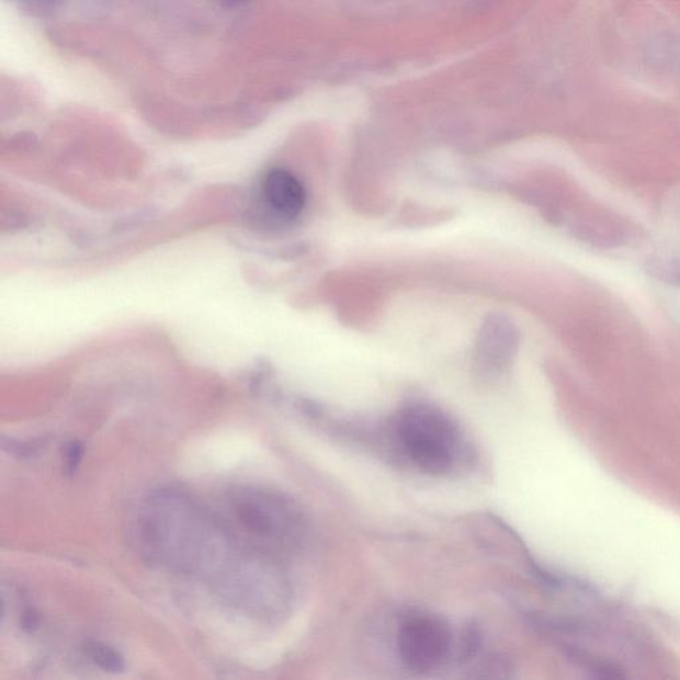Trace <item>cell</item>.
Instances as JSON below:
<instances>
[{
	"mask_svg": "<svg viewBox=\"0 0 680 680\" xmlns=\"http://www.w3.org/2000/svg\"><path fill=\"white\" fill-rule=\"evenodd\" d=\"M395 433L406 456L423 474H451L462 450V433L442 411L430 406L408 407L396 420Z\"/></svg>",
	"mask_w": 680,
	"mask_h": 680,
	"instance_id": "6da1fadb",
	"label": "cell"
},
{
	"mask_svg": "<svg viewBox=\"0 0 680 680\" xmlns=\"http://www.w3.org/2000/svg\"><path fill=\"white\" fill-rule=\"evenodd\" d=\"M451 648V628L438 616L409 615L399 627V657L408 669L418 672L438 669L449 659Z\"/></svg>",
	"mask_w": 680,
	"mask_h": 680,
	"instance_id": "7a4b0ae2",
	"label": "cell"
},
{
	"mask_svg": "<svg viewBox=\"0 0 680 680\" xmlns=\"http://www.w3.org/2000/svg\"><path fill=\"white\" fill-rule=\"evenodd\" d=\"M235 513L245 529L261 537L292 533L298 526V514L286 502L276 499L249 497L236 503Z\"/></svg>",
	"mask_w": 680,
	"mask_h": 680,
	"instance_id": "3957f363",
	"label": "cell"
},
{
	"mask_svg": "<svg viewBox=\"0 0 680 680\" xmlns=\"http://www.w3.org/2000/svg\"><path fill=\"white\" fill-rule=\"evenodd\" d=\"M261 192L269 209L281 218H297L305 209V186L286 169L276 168L264 174Z\"/></svg>",
	"mask_w": 680,
	"mask_h": 680,
	"instance_id": "277c9868",
	"label": "cell"
},
{
	"mask_svg": "<svg viewBox=\"0 0 680 680\" xmlns=\"http://www.w3.org/2000/svg\"><path fill=\"white\" fill-rule=\"evenodd\" d=\"M87 657L100 669L109 672H120L124 670L125 662L123 655L115 648L102 644V642H88L84 646Z\"/></svg>",
	"mask_w": 680,
	"mask_h": 680,
	"instance_id": "5b68a950",
	"label": "cell"
},
{
	"mask_svg": "<svg viewBox=\"0 0 680 680\" xmlns=\"http://www.w3.org/2000/svg\"><path fill=\"white\" fill-rule=\"evenodd\" d=\"M66 456L68 471H77L78 465L81 462V456H83V446H81V444L78 442L69 444Z\"/></svg>",
	"mask_w": 680,
	"mask_h": 680,
	"instance_id": "8992f818",
	"label": "cell"
},
{
	"mask_svg": "<svg viewBox=\"0 0 680 680\" xmlns=\"http://www.w3.org/2000/svg\"><path fill=\"white\" fill-rule=\"evenodd\" d=\"M37 623H39V619H37L34 610H29V612L23 614L22 626L24 630H29V632H31V630L36 628Z\"/></svg>",
	"mask_w": 680,
	"mask_h": 680,
	"instance_id": "52a82bcc",
	"label": "cell"
},
{
	"mask_svg": "<svg viewBox=\"0 0 680 680\" xmlns=\"http://www.w3.org/2000/svg\"><path fill=\"white\" fill-rule=\"evenodd\" d=\"M250 0H219V3H222L223 5H225V8H239V5H243L249 3Z\"/></svg>",
	"mask_w": 680,
	"mask_h": 680,
	"instance_id": "ba28073f",
	"label": "cell"
}]
</instances>
